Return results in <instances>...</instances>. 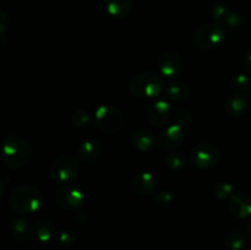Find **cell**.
I'll use <instances>...</instances> for the list:
<instances>
[{
    "label": "cell",
    "mask_w": 251,
    "mask_h": 250,
    "mask_svg": "<svg viewBox=\"0 0 251 250\" xmlns=\"http://www.w3.org/2000/svg\"><path fill=\"white\" fill-rule=\"evenodd\" d=\"M10 207L20 215L34 213L41 208L43 203V194L38 188L33 185L16 186L10 194Z\"/></svg>",
    "instance_id": "obj_1"
},
{
    "label": "cell",
    "mask_w": 251,
    "mask_h": 250,
    "mask_svg": "<svg viewBox=\"0 0 251 250\" xmlns=\"http://www.w3.org/2000/svg\"><path fill=\"white\" fill-rule=\"evenodd\" d=\"M31 157L29 144L20 135H9L1 145V158L5 166L20 169L27 164Z\"/></svg>",
    "instance_id": "obj_2"
},
{
    "label": "cell",
    "mask_w": 251,
    "mask_h": 250,
    "mask_svg": "<svg viewBox=\"0 0 251 250\" xmlns=\"http://www.w3.org/2000/svg\"><path fill=\"white\" fill-rule=\"evenodd\" d=\"M163 81L157 71L144 70L136 74L129 83V90L136 97L153 98L161 95Z\"/></svg>",
    "instance_id": "obj_3"
},
{
    "label": "cell",
    "mask_w": 251,
    "mask_h": 250,
    "mask_svg": "<svg viewBox=\"0 0 251 250\" xmlns=\"http://www.w3.org/2000/svg\"><path fill=\"white\" fill-rule=\"evenodd\" d=\"M95 122L98 129L104 134H118L124 127V114L122 110L110 104H102L96 109Z\"/></svg>",
    "instance_id": "obj_4"
},
{
    "label": "cell",
    "mask_w": 251,
    "mask_h": 250,
    "mask_svg": "<svg viewBox=\"0 0 251 250\" xmlns=\"http://www.w3.org/2000/svg\"><path fill=\"white\" fill-rule=\"evenodd\" d=\"M226 39V28L221 26L217 22H210V24L201 25L194 32L193 41L199 48L211 50L225 42Z\"/></svg>",
    "instance_id": "obj_5"
},
{
    "label": "cell",
    "mask_w": 251,
    "mask_h": 250,
    "mask_svg": "<svg viewBox=\"0 0 251 250\" xmlns=\"http://www.w3.org/2000/svg\"><path fill=\"white\" fill-rule=\"evenodd\" d=\"M49 171L54 181L59 184H66L77 175L78 161L70 154H61L51 162Z\"/></svg>",
    "instance_id": "obj_6"
},
{
    "label": "cell",
    "mask_w": 251,
    "mask_h": 250,
    "mask_svg": "<svg viewBox=\"0 0 251 250\" xmlns=\"http://www.w3.org/2000/svg\"><path fill=\"white\" fill-rule=\"evenodd\" d=\"M221 159L220 150L212 144L195 145L189 152V162L200 169H210L217 166Z\"/></svg>",
    "instance_id": "obj_7"
},
{
    "label": "cell",
    "mask_w": 251,
    "mask_h": 250,
    "mask_svg": "<svg viewBox=\"0 0 251 250\" xmlns=\"http://www.w3.org/2000/svg\"><path fill=\"white\" fill-rule=\"evenodd\" d=\"M55 201L63 210L76 211L85 202L82 190L70 184H64L56 190Z\"/></svg>",
    "instance_id": "obj_8"
},
{
    "label": "cell",
    "mask_w": 251,
    "mask_h": 250,
    "mask_svg": "<svg viewBox=\"0 0 251 250\" xmlns=\"http://www.w3.org/2000/svg\"><path fill=\"white\" fill-rule=\"evenodd\" d=\"M211 16L215 20V22L220 24L225 28H239L243 24L242 16L238 12L233 11L225 2H218V4L213 5L212 10H211Z\"/></svg>",
    "instance_id": "obj_9"
},
{
    "label": "cell",
    "mask_w": 251,
    "mask_h": 250,
    "mask_svg": "<svg viewBox=\"0 0 251 250\" xmlns=\"http://www.w3.org/2000/svg\"><path fill=\"white\" fill-rule=\"evenodd\" d=\"M158 70L164 77H176L183 70V59L176 51H166L158 59Z\"/></svg>",
    "instance_id": "obj_10"
},
{
    "label": "cell",
    "mask_w": 251,
    "mask_h": 250,
    "mask_svg": "<svg viewBox=\"0 0 251 250\" xmlns=\"http://www.w3.org/2000/svg\"><path fill=\"white\" fill-rule=\"evenodd\" d=\"M185 140V131L180 125L171 124L158 135V144L166 150H174L181 146Z\"/></svg>",
    "instance_id": "obj_11"
},
{
    "label": "cell",
    "mask_w": 251,
    "mask_h": 250,
    "mask_svg": "<svg viewBox=\"0 0 251 250\" xmlns=\"http://www.w3.org/2000/svg\"><path fill=\"white\" fill-rule=\"evenodd\" d=\"M169 117H171V104L167 100H157L150 105L147 119L152 126H164L168 123Z\"/></svg>",
    "instance_id": "obj_12"
},
{
    "label": "cell",
    "mask_w": 251,
    "mask_h": 250,
    "mask_svg": "<svg viewBox=\"0 0 251 250\" xmlns=\"http://www.w3.org/2000/svg\"><path fill=\"white\" fill-rule=\"evenodd\" d=\"M131 186L132 191L136 195L140 196H147L151 195L156 191L157 189V179L150 172H141V173L136 174L134 178L131 179Z\"/></svg>",
    "instance_id": "obj_13"
},
{
    "label": "cell",
    "mask_w": 251,
    "mask_h": 250,
    "mask_svg": "<svg viewBox=\"0 0 251 250\" xmlns=\"http://www.w3.org/2000/svg\"><path fill=\"white\" fill-rule=\"evenodd\" d=\"M228 208L234 216L239 218H248L251 216V196L247 193L238 191L228 199Z\"/></svg>",
    "instance_id": "obj_14"
},
{
    "label": "cell",
    "mask_w": 251,
    "mask_h": 250,
    "mask_svg": "<svg viewBox=\"0 0 251 250\" xmlns=\"http://www.w3.org/2000/svg\"><path fill=\"white\" fill-rule=\"evenodd\" d=\"M249 108V100L242 93H234L228 96L225 103L226 113L230 117H242Z\"/></svg>",
    "instance_id": "obj_15"
},
{
    "label": "cell",
    "mask_w": 251,
    "mask_h": 250,
    "mask_svg": "<svg viewBox=\"0 0 251 250\" xmlns=\"http://www.w3.org/2000/svg\"><path fill=\"white\" fill-rule=\"evenodd\" d=\"M102 144L97 139L85 140L77 149V158L81 162H92L100 157Z\"/></svg>",
    "instance_id": "obj_16"
},
{
    "label": "cell",
    "mask_w": 251,
    "mask_h": 250,
    "mask_svg": "<svg viewBox=\"0 0 251 250\" xmlns=\"http://www.w3.org/2000/svg\"><path fill=\"white\" fill-rule=\"evenodd\" d=\"M103 5L114 19H124L131 11V0H103Z\"/></svg>",
    "instance_id": "obj_17"
},
{
    "label": "cell",
    "mask_w": 251,
    "mask_h": 250,
    "mask_svg": "<svg viewBox=\"0 0 251 250\" xmlns=\"http://www.w3.org/2000/svg\"><path fill=\"white\" fill-rule=\"evenodd\" d=\"M154 142H156V136L153 132L149 129H140L135 131V134L131 137V144L134 149L137 151H149L153 147Z\"/></svg>",
    "instance_id": "obj_18"
},
{
    "label": "cell",
    "mask_w": 251,
    "mask_h": 250,
    "mask_svg": "<svg viewBox=\"0 0 251 250\" xmlns=\"http://www.w3.org/2000/svg\"><path fill=\"white\" fill-rule=\"evenodd\" d=\"M190 86H189L188 82H184V81H172L166 87L167 98L174 100V102L185 100L190 96Z\"/></svg>",
    "instance_id": "obj_19"
},
{
    "label": "cell",
    "mask_w": 251,
    "mask_h": 250,
    "mask_svg": "<svg viewBox=\"0 0 251 250\" xmlns=\"http://www.w3.org/2000/svg\"><path fill=\"white\" fill-rule=\"evenodd\" d=\"M10 230H11V234L15 239L25 242V240L29 239L34 229L27 220L21 217H15L12 218L11 223H10Z\"/></svg>",
    "instance_id": "obj_20"
},
{
    "label": "cell",
    "mask_w": 251,
    "mask_h": 250,
    "mask_svg": "<svg viewBox=\"0 0 251 250\" xmlns=\"http://www.w3.org/2000/svg\"><path fill=\"white\" fill-rule=\"evenodd\" d=\"M34 234H36L37 239L43 244L50 242L55 235V227L53 223L47 218H41L34 225Z\"/></svg>",
    "instance_id": "obj_21"
},
{
    "label": "cell",
    "mask_w": 251,
    "mask_h": 250,
    "mask_svg": "<svg viewBox=\"0 0 251 250\" xmlns=\"http://www.w3.org/2000/svg\"><path fill=\"white\" fill-rule=\"evenodd\" d=\"M245 245V235L239 230H232L225 237V247L229 250H242Z\"/></svg>",
    "instance_id": "obj_22"
},
{
    "label": "cell",
    "mask_w": 251,
    "mask_h": 250,
    "mask_svg": "<svg viewBox=\"0 0 251 250\" xmlns=\"http://www.w3.org/2000/svg\"><path fill=\"white\" fill-rule=\"evenodd\" d=\"M166 163L173 171H180L185 167L186 157L181 152H171L167 154Z\"/></svg>",
    "instance_id": "obj_23"
},
{
    "label": "cell",
    "mask_w": 251,
    "mask_h": 250,
    "mask_svg": "<svg viewBox=\"0 0 251 250\" xmlns=\"http://www.w3.org/2000/svg\"><path fill=\"white\" fill-rule=\"evenodd\" d=\"M230 86L238 92H244V91L249 90L250 80L245 74H235L230 78Z\"/></svg>",
    "instance_id": "obj_24"
},
{
    "label": "cell",
    "mask_w": 251,
    "mask_h": 250,
    "mask_svg": "<svg viewBox=\"0 0 251 250\" xmlns=\"http://www.w3.org/2000/svg\"><path fill=\"white\" fill-rule=\"evenodd\" d=\"M233 186L230 183L227 181H218L213 185V194H215L216 198L221 199H229L233 195Z\"/></svg>",
    "instance_id": "obj_25"
},
{
    "label": "cell",
    "mask_w": 251,
    "mask_h": 250,
    "mask_svg": "<svg viewBox=\"0 0 251 250\" xmlns=\"http://www.w3.org/2000/svg\"><path fill=\"white\" fill-rule=\"evenodd\" d=\"M173 119L174 123L180 125V126H189L191 124V122H193V113L188 108H180V109H178L176 112Z\"/></svg>",
    "instance_id": "obj_26"
},
{
    "label": "cell",
    "mask_w": 251,
    "mask_h": 250,
    "mask_svg": "<svg viewBox=\"0 0 251 250\" xmlns=\"http://www.w3.org/2000/svg\"><path fill=\"white\" fill-rule=\"evenodd\" d=\"M56 242L58 244H60L61 247H71V245L75 243L76 240V235L73 230H69V229H61L56 233Z\"/></svg>",
    "instance_id": "obj_27"
},
{
    "label": "cell",
    "mask_w": 251,
    "mask_h": 250,
    "mask_svg": "<svg viewBox=\"0 0 251 250\" xmlns=\"http://www.w3.org/2000/svg\"><path fill=\"white\" fill-rule=\"evenodd\" d=\"M154 203H156L158 207L161 208H167L171 206V203L173 202V195H172L169 191H157L156 195H154Z\"/></svg>",
    "instance_id": "obj_28"
},
{
    "label": "cell",
    "mask_w": 251,
    "mask_h": 250,
    "mask_svg": "<svg viewBox=\"0 0 251 250\" xmlns=\"http://www.w3.org/2000/svg\"><path fill=\"white\" fill-rule=\"evenodd\" d=\"M71 122L76 127H85L90 123V114L86 110L78 109L73 114Z\"/></svg>",
    "instance_id": "obj_29"
},
{
    "label": "cell",
    "mask_w": 251,
    "mask_h": 250,
    "mask_svg": "<svg viewBox=\"0 0 251 250\" xmlns=\"http://www.w3.org/2000/svg\"><path fill=\"white\" fill-rule=\"evenodd\" d=\"M243 68H244L245 73L251 75V51H249L243 59Z\"/></svg>",
    "instance_id": "obj_30"
},
{
    "label": "cell",
    "mask_w": 251,
    "mask_h": 250,
    "mask_svg": "<svg viewBox=\"0 0 251 250\" xmlns=\"http://www.w3.org/2000/svg\"><path fill=\"white\" fill-rule=\"evenodd\" d=\"M6 26H7V17L6 15H5L4 11L0 12V32H1V34H4L5 29H6Z\"/></svg>",
    "instance_id": "obj_31"
},
{
    "label": "cell",
    "mask_w": 251,
    "mask_h": 250,
    "mask_svg": "<svg viewBox=\"0 0 251 250\" xmlns=\"http://www.w3.org/2000/svg\"><path fill=\"white\" fill-rule=\"evenodd\" d=\"M247 235L250 238V240H251V221L248 223V225H247Z\"/></svg>",
    "instance_id": "obj_32"
},
{
    "label": "cell",
    "mask_w": 251,
    "mask_h": 250,
    "mask_svg": "<svg viewBox=\"0 0 251 250\" xmlns=\"http://www.w3.org/2000/svg\"><path fill=\"white\" fill-rule=\"evenodd\" d=\"M250 98H251V87H250Z\"/></svg>",
    "instance_id": "obj_33"
}]
</instances>
